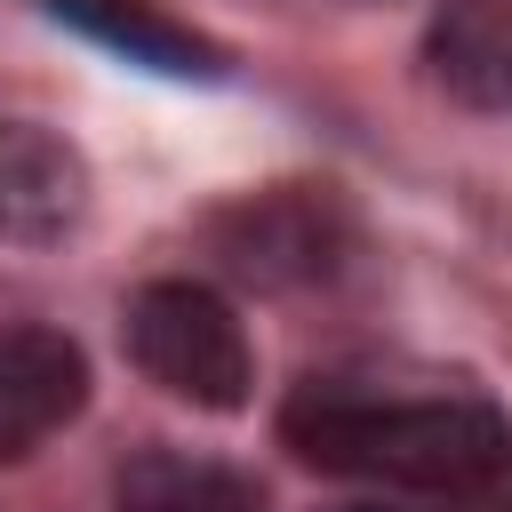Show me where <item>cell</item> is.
I'll return each instance as SVG.
<instances>
[{
  "mask_svg": "<svg viewBox=\"0 0 512 512\" xmlns=\"http://www.w3.org/2000/svg\"><path fill=\"white\" fill-rule=\"evenodd\" d=\"M280 440L312 472L424 488V496H480L512 472V416L480 392L376 400L344 384H304L280 408Z\"/></svg>",
  "mask_w": 512,
  "mask_h": 512,
  "instance_id": "obj_1",
  "label": "cell"
},
{
  "mask_svg": "<svg viewBox=\"0 0 512 512\" xmlns=\"http://www.w3.org/2000/svg\"><path fill=\"white\" fill-rule=\"evenodd\" d=\"M432 80L472 112H512V0H448L424 32Z\"/></svg>",
  "mask_w": 512,
  "mask_h": 512,
  "instance_id": "obj_7",
  "label": "cell"
},
{
  "mask_svg": "<svg viewBox=\"0 0 512 512\" xmlns=\"http://www.w3.org/2000/svg\"><path fill=\"white\" fill-rule=\"evenodd\" d=\"M120 512H272L264 488L216 456H184V448H144L120 464L112 480Z\"/></svg>",
  "mask_w": 512,
  "mask_h": 512,
  "instance_id": "obj_8",
  "label": "cell"
},
{
  "mask_svg": "<svg viewBox=\"0 0 512 512\" xmlns=\"http://www.w3.org/2000/svg\"><path fill=\"white\" fill-rule=\"evenodd\" d=\"M88 160L48 120H0V240L48 248L88 216Z\"/></svg>",
  "mask_w": 512,
  "mask_h": 512,
  "instance_id": "obj_4",
  "label": "cell"
},
{
  "mask_svg": "<svg viewBox=\"0 0 512 512\" xmlns=\"http://www.w3.org/2000/svg\"><path fill=\"white\" fill-rule=\"evenodd\" d=\"M88 408V352L64 328H0V464H24Z\"/></svg>",
  "mask_w": 512,
  "mask_h": 512,
  "instance_id": "obj_5",
  "label": "cell"
},
{
  "mask_svg": "<svg viewBox=\"0 0 512 512\" xmlns=\"http://www.w3.org/2000/svg\"><path fill=\"white\" fill-rule=\"evenodd\" d=\"M128 360L184 408L232 416L248 408L256 384V352L240 336V312L208 288V280H152L128 304Z\"/></svg>",
  "mask_w": 512,
  "mask_h": 512,
  "instance_id": "obj_2",
  "label": "cell"
},
{
  "mask_svg": "<svg viewBox=\"0 0 512 512\" xmlns=\"http://www.w3.org/2000/svg\"><path fill=\"white\" fill-rule=\"evenodd\" d=\"M208 248L232 280L312 288L352 256V208L336 200V184H264L208 216Z\"/></svg>",
  "mask_w": 512,
  "mask_h": 512,
  "instance_id": "obj_3",
  "label": "cell"
},
{
  "mask_svg": "<svg viewBox=\"0 0 512 512\" xmlns=\"http://www.w3.org/2000/svg\"><path fill=\"white\" fill-rule=\"evenodd\" d=\"M40 8L56 24H72L80 40L112 48L120 64H144V72H168V80H224L232 72V56L208 32L176 24L160 0H40Z\"/></svg>",
  "mask_w": 512,
  "mask_h": 512,
  "instance_id": "obj_6",
  "label": "cell"
}]
</instances>
